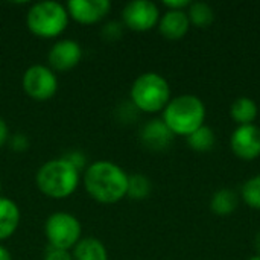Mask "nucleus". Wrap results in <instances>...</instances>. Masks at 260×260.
Segmentation results:
<instances>
[{
	"label": "nucleus",
	"instance_id": "nucleus-12",
	"mask_svg": "<svg viewBox=\"0 0 260 260\" xmlns=\"http://www.w3.org/2000/svg\"><path fill=\"white\" fill-rule=\"evenodd\" d=\"M174 133L161 119L148 120L140 129V142L151 151H165L174 140Z\"/></svg>",
	"mask_w": 260,
	"mask_h": 260
},
{
	"label": "nucleus",
	"instance_id": "nucleus-29",
	"mask_svg": "<svg viewBox=\"0 0 260 260\" xmlns=\"http://www.w3.org/2000/svg\"><path fill=\"white\" fill-rule=\"evenodd\" d=\"M254 248H256L257 254L260 256V232L256 235V238H254Z\"/></svg>",
	"mask_w": 260,
	"mask_h": 260
},
{
	"label": "nucleus",
	"instance_id": "nucleus-7",
	"mask_svg": "<svg viewBox=\"0 0 260 260\" xmlns=\"http://www.w3.org/2000/svg\"><path fill=\"white\" fill-rule=\"evenodd\" d=\"M21 85L24 93L37 101L44 102L52 99L58 91V78L56 73L44 64H34L23 73Z\"/></svg>",
	"mask_w": 260,
	"mask_h": 260
},
{
	"label": "nucleus",
	"instance_id": "nucleus-18",
	"mask_svg": "<svg viewBox=\"0 0 260 260\" xmlns=\"http://www.w3.org/2000/svg\"><path fill=\"white\" fill-rule=\"evenodd\" d=\"M186 142H187V146L190 149H193L197 152H207L215 146L216 136H215V131L210 126L203 125L198 129H195L193 133H190L186 137Z\"/></svg>",
	"mask_w": 260,
	"mask_h": 260
},
{
	"label": "nucleus",
	"instance_id": "nucleus-16",
	"mask_svg": "<svg viewBox=\"0 0 260 260\" xmlns=\"http://www.w3.org/2000/svg\"><path fill=\"white\" fill-rule=\"evenodd\" d=\"M257 114H259V107L248 96H241L235 99V102L230 107V116L238 125L254 123V120L257 119Z\"/></svg>",
	"mask_w": 260,
	"mask_h": 260
},
{
	"label": "nucleus",
	"instance_id": "nucleus-10",
	"mask_svg": "<svg viewBox=\"0 0 260 260\" xmlns=\"http://www.w3.org/2000/svg\"><path fill=\"white\" fill-rule=\"evenodd\" d=\"M84 50L81 44L75 40H58L47 53L49 67L56 73H64L75 69L82 59Z\"/></svg>",
	"mask_w": 260,
	"mask_h": 260
},
{
	"label": "nucleus",
	"instance_id": "nucleus-3",
	"mask_svg": "<svg viewBox=\"0 0 260 260\" xmlns=\"http://www.w3.org/2000/svg\"><path fill=\"white\" fill-rule=\"evenodd\" d=\"M161 120L174 133V136L187 137L190 133L204 125L206 105L195 94H180L171 98L169 104L161 111Z\"/></svg>",
	"mask_w": 260,
	"mask_h": 260
},
{
	"label": "nucleus",
	"instance_id": "nucleus-30",
	"mask_svg": "<svg viewBox=\"0 0 260 260\" xmlns=\"http://www.w3.org/2000/svg\"><path fill=\"white\" fill-rule=\"evenodd\" d=\"M248 260H260V256L259 254H256V256H253V257H250Z\"/></svg>",
	"mask_w": 260,
	"mask_h": 260
},
{
	"label": "nucleus",
	"instance_id": "nucleus-19",
	"mask_svg": "<svg viewBox=\"0 0 260 260\" xmlns=\"http://www.w3.org/2000/svg\"><path fill=\"white\" fill-rule=\"evenodd\" d=\"M186 12L190 24L197 27H209L215 20V11L206 2H192Z\"/></svg>",
	"mask_w": 260,
	"mask_h": 260
},
{
	"label": "nucleus",
	"instance_id": "nucleus-20",
	"mask_svg": "<svg viewBox=\"0 0 260 260\" xmlns=\"http://www.w3.org/2000/svg\"><path fill=\"white\" fill-rule=\"evenodd\" d=\"M151 190H152V183L146 175H143V174L128 175V189H126L128 198L142 201L151 195Z\"/></svg>",
	"mask_w": 260,
	"mask_h": 260
},
{
	"label": "nucleus",
	"instance_id": "nucleus-14",
	"mask_svg": "<svg viewBox=\"0 0 260 260\" xmlns=\"http://www.w3.org/2000/svg\"><path fill=\"white\" fill-rule=\"evenodd\" d=\"M20 209L15 201L0 197V242L9 239L18 229Z\"/></svg>",
	"mask_w": 260,
	"mask_h": 260
},
{
	"label": "nucleus",
	"instance_id": "nucleus-15",
	"mask_svg": "<svg viewBox=\"0 0 260 260\" xmlns=\"http://www.w3.org/2000/svg\"><path fill=\"white\" fill-rule=\"evenodd\" d=\"M73 260H108V251L98 238H82L72 251Z\"/></svg>",
	"mask_w": 260,
	"mask_h": 260
},
{
	"label": "nucleus",
	"instance_id": "nucleus-21",
	"mask_svg": "<svg viewBox=\"0 0 260 260\" xmlns=\"http://www.w3.org/2000/svg\"><path fill=\"white\" fill-rule=\"evenodd\" d=\"M241 197L247 206L254 210H260V175H254L244 183Z\"/></svg>",
	"mask_w": 260,
	"mask_h": 260
},
{
	"label": "nucleus",
	"instance_id": "nucleus-26",
	"mask_svg": "<svg viewBox=\"0 0 260 260\" xmlns=\"http://www.w3.org/2000/svg\"><path fill=\"white\" fill-rule=\"evenodd\" d=\"M190 3L189 0H163V6L169 11H187Z\"/></svg>",
	"mask_w": 260,
	"mask_h": 260
},
{
	"label": "nucleus",
	"instance_id": "nucleus-9",
	"mask_svg": "<svg viewBox=\"0 0 260 260\" xmlns=\"http://www.w3.org/2000/svg\"><path fill=\"white\" fill-rule=\"evenodd\" d=\"M230 148L233 154L244 160L251 161L260 157V128L257 125H238L230 137Z\"/></svg>",
	"mask_w": 260,
	"mask_h": 260
},
{
	"label": "nucleus",
	"instance_id": "nucleus-6",
	"mask_svg": "<svg viewBox=\"0 0 260 260\" xmlns=\"http://www.w3.org/2000/svg\"><path fill=\"white\" fill-rule=\"evenodd\" d=\"M82 225L79 219L67 212H55L47 216L44 222V236L49 247L72 251L75 245L82 239Z\"/></svg>",
	"mask_w": 260,
	"mask_h": 260
},
{
	"label": "nucleus",
	"instance_id": "nucleus-17",
	"mask_svg": "<svg viewBox=\"0 0 260 260\" xmlns=\"http://www.w3.org/2000/svg\"><path fill=\"white\" fill-rule=\"evenodd\" d=\"M239 206V197L233 189L224 187L216 190L210 198V210L219 216L232 215Z\"/></svg>",
	"mask_w": 260,
	"mask_h": 260
},
{
	"label": "nucleus",
	"instance_id": "nucleus-13",
	"mask_svg": "<svg viewBox=\"0 0 260 260\" xmlns=\"http://www.w3.org/2000/svg\"><path fill=\"white\" fill-rule=\"evenodd\" d=\"M157 26H158L160 34L166 40L177 41V40H181L183 37H186V34L190 29V21H189L186 11L166 9V12L163 15H160Z\"/></svg>",
	"mask_w": 260,
	"mask_h": 260
},
{
	"label": "nucleus",
	"instance_id": "nucleus-25",
	"mask_svg": "<svg viewBox=\"0 0 260 260\" xmlns=\"http://www.w3.org/2000/svg\"><path fill=\"white\" fill-rule=\"evenodd\" d=\"M43 260H73V256H72V251H69V250L47 247Z\"/></svg>",
	"mask_w": 260,
	"mask_h": 260
},
{
	"label": "nucleus",
	"instance_id": "nucleus-28",
	"mask_svg": "<svg viewBox=\"0 0 260 260\" xmlns=\"http://www.w3.org/2000/svg\"><path fill=\"white\" fill-rule=\"evenodd\" d=\"M0 260H12L11 253H9L8 248H5L3 245H0Z\"/></svg>",
	"mask_w": 260,
	"mask_h": 260
},
{
	"label": "nucleus",
	"instance_id": "nucleus-31",
	"mask_svg": "<svg viewBox=\"0 0 260 260\" xmlns=\"http://www.w3.org/2000/svg\"><path fill=\"white\" fill-rule=\"evenodd\" d=\"M0 192H2V180H0ZM2 197V195H0Z\"/></svg>",
	"mask_w": 260,
	"mask_h": 260
},
{
	"label": "nucleus",
	"instance_id": "nucleus-1",
	"mask_svg": "<svg viewBox=\"0 0 260 260\" xmlns=\"http://www.w3.org/2000/svg\"><path fill=\"white\" fill-rule=\"evenodd\" d=\"M84 187L101 204H114L126 197L128 174L116 163L98 160L84 171Z\"/></svg>",
	"mask_w": 260,
	"mask_h": 260
},
{
	"label": "nucleus",
	"instance_id": "nucleus-2",
	"mask_svg": "<svg viewBox=\"0 0 260 260\" xmlns=\"http://www.w3.org/2000/svg\"><path fill=\"white\" fill-rule=\"evenodd\" d=\"M81 181V172L67 160L53 158L46 161L35 175L38 190L53 200H66L75 193Z\"/></svg>",
	"mask_w": 260,
	"mask_h": 260
},
{
	"label": "nucleus",
	"instance_id": "nucleus-27",
	"mask_svg": "<svg viewBox=\"0 0 260 260\" xmlns=\"http://www.w3.org/2000/svg\"><path fill=\"white\" fill-rule=\"evenodd\" d=\"M9 128H8V125H6V122L0 117V148L2 146H5L6 143H8V140H9Z\"/></svg>",
	"mask_w": 260,
	"mask_h": 260
},
{
	"label": "nucleus",
	"instance_id": "nucleus-4",
	"mask_svg": "<svg viewBox=\"0 0 260 260\" xmlns=\"http://www.w3.org/2000/svg\"><path fill=\"white\" fill-rule=\"evenodd\" d=\"M133 105L143 113H158L171 101V87L165 76L157 72H146L137 76L129 90Z\"/></svg>",
	"mask_w": 260,
	"mask_h": 260
},
{
	"label": "nucleus",
	"instance_id": "nucleus-5",
	"mask_svg": "<svg viewBox=\"0 0 260 260\" xmlns=\"http://www.w3.org/2000/svg\"><path fill=\"white\" fill-rule=\"evenodd\" d=\"M69 12L66 5L53 0L34 3L26 12V24L32 35L38 38H56L69 24Z\"/></svg>",
	"mask_w": 260,
	"mask_h": 260
},
{
	"label": "nucleus",
	"instance_id": "nucleus-24",
	"mask_svg": "<svg viewBox=\"0 0 260 260\" xmlns=\"http://www.w3.org/2000/svg\"><path fill=\"white\" fill-rule=\"evenodd\" d=\"M62 158L67 160V161H69L76 171H79V172H82L84 168H85V165H87L85 155H84L82 152H79V151H70V152H67Z\"/></svg>",
	"mask_w": 260,
	"mask_h": 260
},
{
	"label": "nucleus",
	"instance_id": "nucleus-23",
	"mask_svg": "<svg viewBox=\"0 0 260 260\" xmlns=\"http://www.w3.org/2000/svg\"><path fill=\"white\" fill-rule=\"evenodd\" d=\"M8 145L11 148V151L14 152H24L29 149V139L26 134L23 133H15L12 136H9V140H8Z\"/></svg>",
	"mask_w": 260,
	"mask_h": 260
},
{
	"label": "nucleus",
	"instance_id": "nucleus-22",
	"mask_svg": "<svg viewBox=\"0 0 260 260\" xmlns=\"http://www.w3.org/2000/svg\"><path fill=\"white\" fill-rule=\"evenodd\" d=\"M123 23L122 21H116V20H111V21H107L102 27V38L107 40V41H116V40H120V37L123 35Z\"/></svg>",
	"mask_w": 260,
	"mask_h": 260
},
{
	"label": "nucleus",
	"instance_id": "nucleus-8",
	"mask_svg": "<svg viewBox=\"0 0 260 260\" xmlns=\"http://www.w3.org/2000/svg\"><path fill=\"white\" fill-rule=\"evenodd\" d=\"M160 9L151 0H133L122 9V23L125 27L136 32L151 30L158 24Z\"/></svg>",
	"mask_w": 260,
	"mask_h": 260
},
{
	"label": "nucleus",
	"instance_id": "nucleus-11",
	"mask_svg": "<svg viewBox=\"0 0 260 260\" xmlns=\"http://www.w3.org/2000/svg\"><path fill=\"white\" fill-rule=\"evenodd\" d=\"M69 17L81 24H96L111 11L108 0H70L66 5Z\"/></svg>",
	"mask_w": 260,
	"mask_h": 260
}]
</instances>
